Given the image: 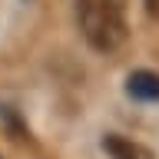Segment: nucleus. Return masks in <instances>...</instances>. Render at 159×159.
<instances>
[{
    "label": "nucleus",
    "mask_w": 159,
    "mask_h": 159,
    "mask_svg": "<svg viewBox=\"0 0 159 159\" xmlns=\"http://www.w3.org/2000/svg\"><path fill=\"white\" fill-rule=\"evenodd\" d=\"M76 27L96 53H113L126 40V3L123 0H73Z\"/></svg>",
    "instance_id": "f257e3e1"
},
{
    "label": "nucleus",
    "mask_w": 159,
    "mask_h": 159,
    "mask_svg": "<svg viewBox=\"0 0 159 159\" xmlns=\"http://www.w3.org/2000/svg\"><path fill=\"white\" fill-rule=\"evenodd\" d=\"M126 96L136 99V103H159V73L133 70L126 76Z\"/></svg>",
    "instance_id": "f03ea898"
},
{
    "label": "nucleus",
    "mask_w": 159,
    "mask_h": 159,
    "mask_svg": "<svg viewBox=\"0 0 159 159\" xmlns=\"http://www.w3.org/2000/svg\"><path fill=\"white\" fill-rule=\"evenodd\" d=\"M103 149H106L109 159H156L152 149H146L143 143L129 136H119V133H106L103 136Z\"/></svg>",
    "instance_id": "7ed1b4c3"
},
{
    "label": "nucleus",
    "mask_w": 159,
    "mask_h": 159,
    "mask_svg": "<svg viewBox=\"0 0 159 159\" xmlns=\"http://www.w3.org/2000/svg\"><path fill=\"white\" fill-rule=\"evenodd\" d=\"M146 13L152 20H159V0H146Z\"/></svg>",
    "instance_id": "20e7f679"
}]
</instances>
